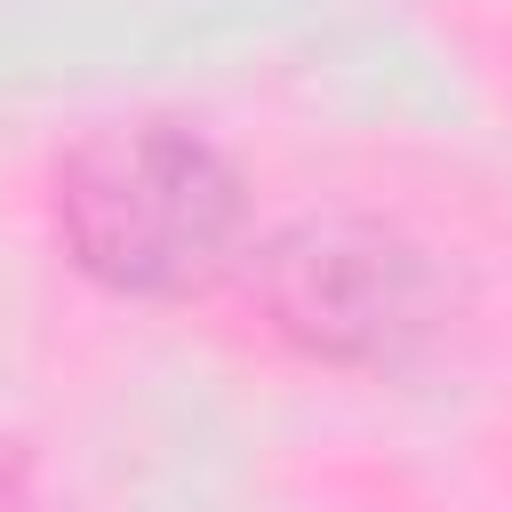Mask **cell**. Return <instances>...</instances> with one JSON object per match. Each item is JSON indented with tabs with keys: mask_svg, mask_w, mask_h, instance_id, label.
Listing matches in <instances>:
<instances>
[{
	"mask_svg": "<svg viewBox=\"0 0 512 512\" xmlns=\"http://www.w3.org/2000/svg\"><path fill=\"white\" fill-rule=\"evenodd\" d=\"M24 504V472H16V456H0V512H16Z\"/></svg>",
	"mask_w": 512,
	"mask_h": 512,
	"instance_id": "3957f363",
	"label": "cell"
},
{
	"mask_svg": "<svg viewBox=\"0 0 512 512\" xmlns=\"http://www.w3.org/2000/svg\"><path fill=\"white\" fill-rule=\"evenodd\" d=\"M256 304L264 320L336 368H392L424 352L448 320L440 264L368 216H304L256 248Z\"/></svg>",
	"mask_w": 512,
	"mask_h": 512,
	"instance_id": "7a4b0ae2",
	"label": "cell"
},
{
	"mask_svg": "<svg viewBox=\"0 0 512 512\" xmlns=\"http://www.w3.org/2000/svg\"><path fill=\"white\" fill-rule=\"evenodd\" d=\"M248 224L240 168L168 120L104 128L56 168V240L64 256L120 296H184L224 272Z\"/></svg>",
	"mask_w": 512,
	"mask_h": 512,
	"instance_id": "6da1fadb",
	"label": "cell"
}]
</instances>
